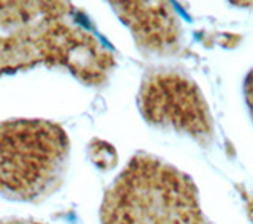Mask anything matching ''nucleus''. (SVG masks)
Here are the masks:
<instances>
[{
	"label": "nucleus",
	"instance_id": "39448f33",
	"mask_svg": "<svg viewBox=\"0 0 253 224\" xmlns=\"http://www.w3.org/2000/svg\"><path fill=\"white\" fill-rule=\"evenodd\" d=\"M113 10L131 32L139 52L166 59L180 52L184 29L169 2H111Z\"/></svg>",
	"mask_w": 253,
	"mask_h": 224
},
{
	"label": "nucleus",
	"instance_id": "0eeeda50",
	"mask_svg": "<svg viewBox=\"0 0 253 224\" xmlns=\"http://www.w3.org/2000/svg\"><path fill=\"white\" fill-rule=\"evenodd\" d=\"M0 224H43L35 220H27V218H10V220H0Z\"/></svg>",
	"mask_w": 253,
	"mask_h": 224
},
{
	"label": "nucleus",
	"instance_id": "423d86ee",
	"mask_svg": "<svg viewBox=\"0 0 253 224\" xmlns=\"http://www.w3.org/2000/svg\"><path fill=\"white\" fill-rule=\"evenodd\" d=\"M244 100H245V105L249 108V114L253 120V68L247 73L244 79Z\"/></svg>",
	"mask_w": 253,
	"mask_h": 224
},
{
	"label": "nucleus",
	"instance_id": "f03ea898",
	"mask_svg": "<svg viewBox=\"0 0 253 224\" xmlns=\"http://www.w3.org/2000/svg\"><path fill=\"white\" fill-rule=\"evenodd\" d=\"M101 224H213L200 191L166 159L139 151L103 194Z\"/></svg>",
	"mask_w": 253,
	"mask_h": 224
},
{
	"label": "nucleus",
	"instance_id": "f257e3e1",
	"mask_svg": "<svg viewBox=\"0 0 253 224\" xmlns=\"http://www.w3.org/2000/svg\"><path fill=\"white\" fill-rule=\"evenodd\" d=\"M42 65L101 87L117 59L85 13L68 2H0V77Z\"/></svg>",
	"mask_w": 253,
	"mask_h": 224
},
{
	"label": "nucleus",
	"instance_id": "20e7f679",
	"mask_svg": "<svg viewBox=\"0 0 253 224\" xmlns=\"http://www.w3.org/2000/svg\"><path fill=\"white\" fill-rule=\"evenodd\" d=\"M138 108L142 118L158 130L185 136L203 147L213 141L215 125L209 103L182 70H149L139 85Z\"/></svg>",
	"mask_w": 253,
	"mask_h": 224
},
{
	"label": "nucleus",
	"instance_id": "7ed1b4c3",
	"mask_svg": "<svg viewBox=\"0 0 253 224\" xmlns=\"http://www.w3.org/2000/svg\"><path fill=\"white\" fill-rule=\"evenodd\" d=\"M70 138L43 118L0 122V196L40 204L57 191L68 169Z\"/></svg>",
	"mask_w": 253,
	"mask_h": 224
}]
</instances>
